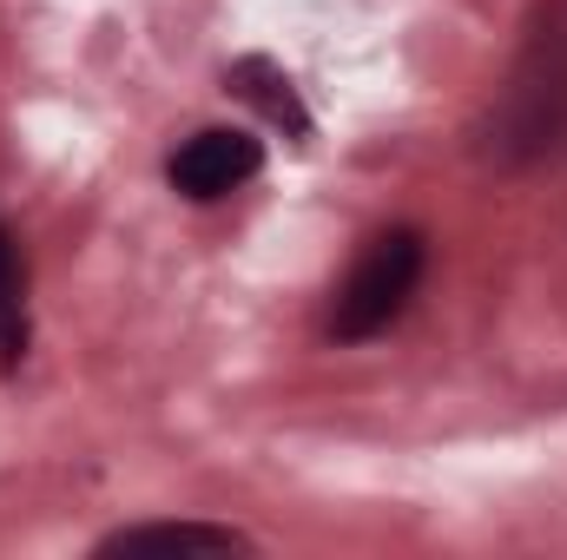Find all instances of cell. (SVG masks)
<instances>
[{"instance_id": "1", "label": "cell", "mask_w": 567, "mask_h": 560, "mask_svg": "<svg viewBox=\"0 0 567 560\" xmlns=\"http://www.w3.org/2000/svg\"><path fill=\"white\" fill-rule=\"evenodd\" d=\"M423 231H383L363 258H357V271L343 278L337 290V310H330V336L337 343H370V336H383L403 310H410V297H416V283H423Z\"/></svg>"}, {"instance_id": "2", "label": "cell", "mask_w": 567, "mask_h": 560, "mask_svg": "<svg viewBox=\"0 0 567 560\" xmlns=\"http://www.w3.org/2000/svg\"><path fill=\"white\" fill-rule=\"evenodd\" d=\"M258 172H265V139H251V133H238V126H205V133H192V139L172 152V165H165L172 191L192 198V205L231 198V191L251 185Z\"/></svg>"}, {"instance_id": "3", "label": "cell", "mask_w": 567, "mask_h": 560, "mask_svg": "<svg viewBox=\"0 0 567 560\" xmlns=\"http://www.w3.org/2000/svg\"><path fill=\"white\" fill-rule=\"evenodd\" d=\"M251 541L238 528H212V521H140L100 541V554H245Z\"/></svg>"}, {"instance_id": "4", "label": "cell", "mask_w": 567, "mask_h": 560, "mask_svg": "<svg viewBox=\"0 0 567 560\" xmlns=\"http://www.w3.org/2000/svg\"><path fill=\"white\" fill-rule=\"evenodd\" d=\"M225 86H231L238 100H251V106H258V113H265L271 126H284V133H290L297 145L310 139V113H303L297 86L284 80L278 66H271V60H238V66L225 73Z\"/></svg>"}, {"instance_id": "5", "label": "cell", "mask_w": 567, "mask_h": 560, "mask_svg": "<svg viewBox=\"0 0 567 560\" xmlns=\"http://www.w3.org/2000/svg\"><path fill=\"white\" fill-rule=\"evenodd\" d=\"M27 271H20V251H13V231L0 225V370L13 376L20 356H27Z\"/></svg>"}]
</instances>
